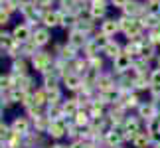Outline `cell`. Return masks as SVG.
I'll list each match as a JSON object with an SVG mask.
<instances>
[{
	"label": "cell",
	"mask_w": 160,
	"mask_h": 148,
	"mask_svg": "<svg viewBox=\"0 0 160 148\" xmlns=\"http://www.w3.org/2000/svg\"><path fill=\"white\" fill-rule=\"evenodd\" d=\"M71 119H73V125L79 126V128H87L91 122H93V119H91V115H89L87 109H79Z\"/></svg>",
	"instance_id": "obj_18"
},
{
	"label": "cell",
	"mask_w": 160,
	"mask_h": 148,
	"mask_svg": "<svg viewBox=\"0 0 160 148\" xmlns=\"http://www.w3.org/2000/svg\"><path fill=\"white\" fill-rule=\"evenodd\" d=\"M148 99H152L154 103H160V85H152L150 91H148V95H146Z\"/></svg>",
	"instance_id": "obj_32"
},
{
	"label": "cell",
	"mask_w": 160,
	"mask_h": 148,
	"mask_svg": "<svg viewBox=\"0 0 160 148\" xmlns=\"http://www.w3.org/2000/svg\"><path fill=\"white\" fill-rule=\"evenodd\" d=\"M93 148H103V146H101V144H95V146H93Z\"/></svg>",
	"instance_id": "obj_38"
},
{
	"label": "cell",
	"mask_w": 160,
	"mask_h": 148,
	"mask_svg": "<svg viewBox=\"0 0 160 148\" xmlns=\"http://www.w3.org/2000/svg\"><path fill=\"white\" fill-rule=\"evenodd\" d=\"M10 22H12V14L2 6V8H0V28H8Z\"/></svg>",
	"instance_id": "obj_30"
},
{
	"label": "cell",
	"mask_w": 160,
	"mask_h": 148,
	"mask_svg": "<svg viewBox=\"0 0 160 148\" xmlns=\"http://www.w3.org/2000/svg\"><path fill=\"white\" fill-rule=\"evenodd\" d=\"M87 59H89V67H93V69L103 71V69H107V67H109V61L103 57V53L93 55V57H87Z\"/></svg>",
	"instance_id": "obj_24"
},
{
	"label": "cell",
	"mask_w": 160,
	"mask_h": 148,
	"mask_svg": "<svg viewBox=\"0 0 160 148\" xmlns=\"http://www.w3.org/2000/svg\"><path fill=\"white\" fill-rule=\"evenodd\" d=\"M132 61H134V57L131 53H125L122 52L117 59H113L109 63V67H111V71L115 73V75H122V73H128L132 69Z\"/></svg>",
	"instance_id": "obj_4"
},
{
	"label": "cell",
	"mask_w": 160,
	"mask_h": 148,
	"mask_svg": "<svg viewBox=\"0 0 160 148\" xmlns=\"http://www.w3.org/2000/svg\"><path fill=\"white\" fill-rule=\"evenodd\" d=\"M127 2H128V0H109L111 8H115V10H119V12L127 6Z\"/></svg>",
	"instance_id": "obj_33"
},
{
	"label": "cell",
	"mask_w": 160,
	"mask_h": 148,
	"mask_svg": "<svg viewBox=\"0 0 160 148\" xmlns=\"http://www.w3.org/2000/svg\"><path fill=\"white\" fill-rule=\"evenodd\" d=\"M99 30L109 38H117L121 36V26H119V18L117 16H107L105 20L99 22Z\"/></svg>",
	"instance_id": "obj_10"
},
{
	"label": "cell",
	"mask_w": 160,
	"mask_h": 148,
	"mask_svg": "<svg viewBox=\"0 0 160 148\" xmlns=\"http://www.w3.org/2000/svg\"><path fill=\"white\" fill-rule=\"evenodd\" d=\"M79 109H81V107H79L75 95H65V99L61 101V111H63L65 116H73Z\"/></svg>",
	"instance_id": "obj_17"
},
{
	"label": "cell",
	"mask_w": 160,
	"mask_h": 148,
	"mask_svg": "<svg viewBox=\"0 0 160 148\" xmlns=\"http://www.w3.org/2000/svg\"><path fill=\"white\" fill-rule=\"evenodd\" d=\"M59 18H61V12L58 8H52V10H42V26L55 30L59 28Z\"/></svg>",
	"instance_id": "obj_15"
},
{
	"label": "cell",
	"mask_w": 160,
	"mask_h": 148,
	"mask_svg": "<svg viewBox=\"0 0 160 148\" xmlns=\"http://www.w3.org/2000/svg\"><path fill=\"white\" fill-rule=\"evenodd\" d=\"M4 115H6V111H4L2 107H0V122H2V121H6V119H4Z\"/></svg>",
	"instance_id": "obj_35"
},
{
	"label": "cell",
	"mask_w": 160,
	"mask_h": 148,
	"mask_svg": "<svg viewBox=\"0 0 160 148\" xmlns=\"http://www.w3.org/2000/svg\"><path fill=\"white\" fill-rule=\"evenodd\" d=\"M32 2H34V4H36V6H40V4H42V2H44V0H32Z\"/></svg>",
	"instance_id": "obj_37"
},
{
	"label": "cell",
	"mask_w": 160,
	"mask_h": 148,
	"mask_svg": "<svg viewBox=\"0 0 160 148\" xmlns=\"http://www.w3.org/2000/svg\"><path fill=\"white\" fill-rule=\"evenodd\" d=\"M12 134V128H10V122L8 121H2L0 122V142H6Z\"/></svg>",
	"instance_id": "obj_29"
},
{
	"label": "cell",
	"mask_w": 160,
	"mask_h": 148,
	"mask_svg": "<svg viewBox=\"0 0 160 148\" xmlns=\"http://www.w3.org/2000/svg\"><path fill=\"white\" fill-rule=\"evenodd\" d=\"M81 53L85 55V57H93V55H99V53H101V49H99V46L95 44L93 38H89V42L85 44V47H83Z\"/></svg>",
	"instance_id": "obj_25"
},
{
	"label": "cell",
	"mask_w": 160,
	"mask_h": 148,
	"mask_svg": "<svg viewBox=\"0 0 160 148\" xmlns=\"http://www.w3.org/2000/svg\"><path fill=\"white\" fill-rule=\"evenodd\" d=\"M8 71L16 73V75H28V73H32V65H30V59L26 57H18V59H12L8 61Z\"/></svg>",
	"instance_id": "obj_14"
},
{
	"label": "cell",
	"mask_w": 160,
	"mask_h": 148,
	"mask_svg": "<svg viewBox=\"0 0 160 148\" xmlns=\"http://www.w3.org/2000/svg\"><path fill=\"white\" fill-rule=\"evenodd\" d=\"M134 113H137V115H138V116H140V119H142L144 122H148L150 119H154L156 115H160V109H158V105H156L154 101H152V99L146 97L144 101L138 105V109L134 111Z\"/></svg>",
	"instance_id": "obj_6"
},
{
	"label": "cell",
	"mask_w": 160,
	"mask_h": 148,
	"mask_svg": "<svg viewBox=\"0 0 160 148\" xmlns=\"http://www.w3.org/2000/svg\"><path fill=\"white\" fill-rule=\"evenodd\" d=\"M154 67V63L152 61H148L146 57H134V61H132V71L134 73H142V75H148L150 73V69Z\"/></svg>",
	"instance_id": "obj_19"
},
{
	"label": "cell",
	"mask_w": 160,
	"mask_h": 148,
	"mask_svg": "<svg viewBox=\"0 0 160 148\" xmlns=\"http://www.w3.org/2000/svg\"><path fill=\"white\" fill-rule=\"evenodd\" d=\"M109 8H111L109 0H91V4H89V16L93 18V20L101 22V20H105V18L109 16Z\"/></svg>",
	"instance_id": "obj_8"
},
{
	"label": "cell",
	"mask_w": 160,
	"mask_h": 148,
	"mask_svg": "<svg viewBox=\"0 0 160 148\" xmlns=\"http://www.w3.org/2000/svg\"><path fill=\"white\" fill-rule=\"evenodd\" d=\"M87 69H89V59L85 57L83 53L71 61V71H73V73H77V75H81V77H83L85 73H87Z\"/></svg>",
	"instance_id": "obj_20"
},
{
	"label": "cell",
	"mask_w": 160,
	"mask_h": 148,
	"mask_svg": "<svg viewBox=\"0 0 160 148\" xmlns=\"http://www.w3.org/2000/svg\"><path fill=\"white\" fill-rule=\"evenodd\" d=\"M77 22H79V16H77V14H73V12H61L59 30H63V32H69V30L77 28Z\"/></svg>",
	"instance_id": "obj_16"
},
{
	"label": "cell",
	"mask_w": 160,
	"mask_h": 148,
	"mask_svg": "<svg viewBox=\"0 0 160 148\" xmlns=\"http://www.w3.org/2000/svg\"><path fill=\"white\" fill-rule=\"evenodd\" d=\"M65 42L67 44H71L73 47H77L79 52H83V47H85V44L89 42V36L87 34H83L81 30H77V28H73V30H69V32H65Z\"/></svg>",
	"instance_id": "obj_12"
},
{
	"label": "cell",
	"mask_w": 160,
	"mask_h": 148,
	"mask_svg": "<svg viewBox=\"0 0 160 148\" xmlns=\"http://www.w3.org/2000/svg\"><path fill=\"white\" fill-rule=\"evenodd\" d=\"M55 55L52 52V47H44V49H40L38 53L34 55L32 59H30V65H32V73H36V75H44L46 71H50L52 67H53V61H55Z\"/></svg>",
	"instance_id": "obj_2"
},
{
	"label": "cell",
	"mask_w": 160,
	"mask_h": 148,
	"mask_svg": "<svg viewBox=\"0 0 160 148\" xmlns=\"http://www.w3.org/2000/svg\"><path fill=\"white\" fill-rule=\"evenodd\" d=\"M34 131H38V132H48V128L52 126V119L50 116H46V113L38 116V119H34Z\"/></svg>",
	"instance_id": "obj_22"
},
{
	"label": "cell",
	"mask_w": 160,
	"mask_h": 148,
	"mask_svg": "<svg viewBox=\"0 0 160 148\" xmlns=\"http://www.w3.org/2000/svg\"><path fill=\"white\" fill-rule=\"evenodd\" d=\"M38 52H40V47H38V44H36L34 40H30V42H26V44H22V49H20L22 57H26V59H32Z\"/></svg>",
	"instance_id": "obj_21"
},
{
	"label": "cell",
	"mask_w": 160,
	"mask_h": 148,
	"mask_svg": "<svg viewBox=\"0 0 160 148\" xmlns=\"http://www.w3.org/2000/svg\"><path fill=\"white\" fill-rule=\"evenodd\" d=\"M10 122V128H12V132H16V134H22V136H26V134L34 128V122H32V119L24 113H18V115H14L12 116V121H8Z\"/></svg>",
	"instance_id": "obj_3"
},
{
	"label": "cell",
	"mask_w": 160,
	"mask_h": 148,
	"mask_svg": "<svg viewBox=\"0 0 160 148\" xmlns=\"http://www.w3.org/2000/svg\"><path fill=\"white\" fill-rule=\"evenodd\" d=\"M103 142L109 148H119L125 146V138H122V126H113L111 131L103 136Z\"/></svg>",
	"instance_id": "obj_13"
},
{
	"label": "cell",
	"mask_w": 160,
	"mask_h": 148,
	"mask_svg": "<svg viewBox=\"0 0 160 148\" xmlns=\"http://www.w3.org/2000/svg\"><path fill=\"white\" fill-rule=\"evenodd\" d=\"M148 79H150V85H160V67H152L148 73Z\"/></svg>",
	"instance_id": "obj_31"
},
{
	"label": "cell",
	"mask_w": 160,
	"mask_h": 148,
	"mask_svg": "<svg viewBox=\"0 0 160 148\" xmlns=\"http://www.w3.org/2000/svg\"><path fill=\"white\" fill-rule=\"evenodd\" d=\"M152 148H160V144H154V146H152Z\"/></svg>",
	"instance_id": "obj_39"
},
{
	"label": "cell",
	"mask_w": 160,
	"mask_h": 148,
	"mask_svg": "<svg viewBox=\"0 0 160 148\" xmlns=\"http://www.w3.org/2000/svg\"><path fill=\"white\" fill-rule=\"evenodd\" d=\"M34 105H40V107H46L48 105V91L42 85L34 91Z\"/></svg>",
	"instance_id": "obj_26"
},
{
	"label": "cell",
	"mask_w": 160,
	"mask_h": 148,
	"mask_svg": "<svg viewBox=\"0 0 160 148\" xmlns=\"http://www.w3.org/2000/svg\"><path fill=\"white\" fill-rule=\"evenodd\" d=\"M83 77L81 75H77V73H67V75L61 79V87L65 89V93L67 95H75V93H79V89L83 87Z\"/></svg>",
	"instance_id": "obj_7"
},
{
	"label": "cell",
	"mask_w": 160,
	"mask_h": 148,
	"mask_svg": "<svg viewBox=\"0 0 160 148\" xmlns=\"http://www.w3.org/2000/svg\"><path fill=\"white\" fill-rule=\"evenodd\" d=\"M32 40L38 44V47L40 49H44V47H52V44H53V30H50V28H46V26H40L38 28H34V34H32Z\"/></svg>",
	"instance_id": "obj_5"
},
{
	"label": "cell",
	"mask_w": 160,
	"mask_h": 148,
	"mask_svg": "<svg viewBox=\"0 0 160 148\" xmlns=\"http://www.w3.org/2000/svg\"><path fill=\"white\" fill-rule=\"evenodd\" d=\"M154 67H160V52H158V55H156V59H154Z\"/></svg>",
	"instance_id": "obj_36"
},
{
	"label": "cell",
	"mask_w": 160,
	"mask_h": 148,
	"mask_svg": "<svg viewBox=\"0 0 160 148\" xmlns=\"http://www.w3.org/2000/svg\"><path fill=\"white\" fill-rule=\"evenodd\" d=\"M50 148H71V146H69L67 140H52Z\"/></svg>",
	"instance_id": "obj_34"
},
{
	"label": "cell",
	"mask_w": 160,
	"mask_h": 148,
	"mask_svg": "<svg viewBox=\"0 0 160 148\" xmlns=\"http://www.w3.org/2000/svg\"><path fill=\"white\" fill-rule=\"evenodd\" d=\"M119 26H121V36L125 38V42L128 40H137V38H142L146 34L144 28L140 26V20L138 18H131V16H125V14H119Z\"/></svg>",
	"instance_id": "obj_1"
},
{
	"label": "cell",
	"mask_w": 160,
	"mask_h": 148,
	"mask_svg": "<svg viewBox=\"0 0 160 148\" xmlns=\"http://www.w3.org/2000/svg\"><path fill=\"white\" fill-rule=\"evenodd\" d=\"M91 38H93V40H95V44H97V46H99V49H101V52H103V47H105V46L109 44V42H111V40H113V38H109V36H105V34H103V32H101V30H97V32H95L93 36H91Z\"/></svg>",
	"instance_id": "obj_27"
},
{
	"label": "cell",
	"mask_w": 160,
	"mask_h": 148,
	"mask_svg": "<svg viewBox=\"0 0 160 148\" xmlns=\"http://www.w3.org/2000/svg\"><path fill=\"white\" fill-rule=\"evenodd\" d=\"M32 34H34V28L26 22H18L16 26H12V36H14V40L20 42V44L30 42L32 40Z\"/></svg>",
	"instance_id": "obj_11"
},
{
	"label": "cell",
	"mask_w": 160,
	"mask_h": 148,
	"mask_svg": "<svg viewBox=\"0 0 160 148\" xmlns=\"http://www.w3.org/2000/svg\"><path fill=\"white\" fill-rule=\"evenodd\" d=\"M122 52H125V42H121L119 38H113L105 47H103V52H101V53H103V57H105L109 63H111V61L117 59Z\"/></svg>",
	"instance_id": "obj_9"
},
{
	"label": "cell",
	"mask_w": 160,
	"mask_h": 148,
	"mask_svg": "<svg viewBox=\"0 0 160 148\" xmlns=\"http://www.w3.org/2000/svg\"><path fill=\"white\" fill-rule=\"evenodd\" d=\"M24 113H26L30 119L34 121V119H38V116H42V115L46 113V107H40V105H32V107H28L26 111H24Z\"/></svg>",
	"instance_id": "obj_28"
},
{
	"label": "cell",
	"mask_w": 160,
	"mask_h": 148,
	"mask_svg": "<svg viewBox=\"0 0 160 148\" xmlns=\"http://www.w3.org/2000/svg\"><path fill=\"white\" fill-rule=\"evenodd\" d=\"M46 116H50L52 121H58V119H61V116H65V115H63V111H61V105L48 103L46 105Z\"/></svg>",
	"instance_id": "obj_23"
}]
</instances>
